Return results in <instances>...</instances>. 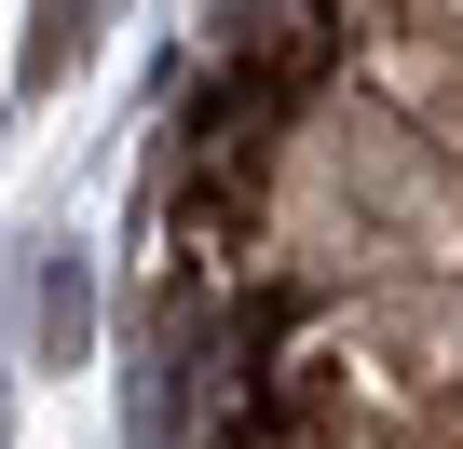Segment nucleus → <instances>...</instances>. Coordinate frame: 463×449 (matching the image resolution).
I'll return each instance as SVG.
<instances>
[{
	"mask_svg": "<svg viewBox=\"0 0 463 449\" xmlns=\"http://www.w3.org/2000/svg\"><path fill=\"white\" fill-rule=\"evenodd\" d=\"M204 449H314V435H300V422H287V408H273V395H232V408H218V435H204Z\"/></svg>",
	"mask_w": 463,
	"mask_h": 449,
	"instance_id": "obj_3",
	"label": "nucleus"
},
{
	"mask_svg": "<svg viewBox=\"0 0 463 449\" xmlns=\"http://www.w3.org/2000/svg\"><path fill=\"white\" fill-rule=\"evenodd\" d=\"M82 341H96V273L55 246V259H42V354H55V368H82Z\"/></svg>",
	"mask_w": 463,
	"mask_h": 449,
	"instance_id": "obj_2",
	"label": "nucleus"
},
{
	"mask_svg": "<svg viewBox=\"0 0 463 449\" xmlns=\"http://www.w3.org/2000/svg\"><path fill=\"white\" fill-rule=\"evenodd\" d=\"M273 109H287V82H260V69H218V82L191 96V136H204V164H260Z\"/></svg>",
	"mask_w": 463,
	"mask_h": 449,
	"instance_id": "obj_1",
	"label": "nucleus"
}]
</instances>
